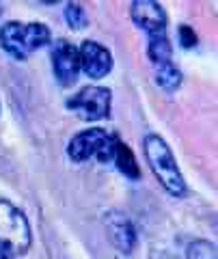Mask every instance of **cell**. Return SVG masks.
Returning <instances> with one entry per match:
<instances>
[{
    "label": "cell",
    "instance_id": "cell-5",
    "mask_svg": "<svg viewBox=\"0 0 218 259\" xmlns=\"http://www.w3.org/2000/svg\"><path fill=\"white\" fill-rule=\"evenodd\" d=\"M110 89L106 87H84L76 95H71L65 106L76 112L82 121H100L110 112Z\"/></svg>",
    "mask_w": 218,
    "mask_h": 259
},
{
    "label": "cell",
    "instance_id": "cell-4",
    "mask_svg": "<svg viewBox=\"0 0 218 259\" xmlns=\"http://www.w3.org/2000/svg\"><path fill=\"white\" fill-rule=\"evenodd\" d=\"M117 136L108 134L106 130L102 127H91L84 130V132L76 134L74 139L67 145V156L74 162H86V160H100L102 164L112 162L115 156V145H117Z\"/></svg>",
    "mask_w": 218,
    "mask_h": 259
},
{
    "label": "cell",
    "instance_id": "cell-9",
    "mask_svg": "<svg viewBox=\"0 0 218 259\" xmlns=\"http://www.w3.org/2000/svg\"><path fill=\"white\" fill-rule=\"evenodd\" d=\"M104 225H106L108 238L121 253H132L136 246V229L132 221L121 212H108L104 216Z\"/></svg>",
    "mask_w": 218,
    "mask_h": 259
},
{
    "label": "cell",
    "instance_id": "cell-2",
    "mask_svg": "<svg viewBox=\"0 0 218 259\" xmlns=\"http://www.w3.org/2000/svg\"><path fill=\"white\" fill-rule=\"evenodd\" d=\"M50 28L41 22H7L0 28V46L18 61H26L35 50L50 44Z\"/></svg>",
    "mask_w": 218,
    "mask_h": 259
},
{
    "label": "cell",
    "instance_id": "cell-10",
    "mask_svg": "<svg viewBox=\"0 0 218 259\" xmlns=\"http://www.w3.org/2000/svg\"><path fill=\"white\" fill-rule=\"evenodd\" d=\"M112 162H115L119 171L123 173L125 177H130V180H139V177H141V168H139V164H136V158H134L132 149L127 147L125 143L117 141V145H115V156H112Z\"/></svg>",
    "mask_w": 218,
    "mask_h": 259
},
{
    "label": "cell",
    "instance_id": "cell-12",
    "mask_svg": "<svg viewBox=\"0 0 218 259\" xmlns=\"http://www.w3.org/2000/svg\"><path fill=\"white\" fill-rule=\"evenodd\" d=\"M65 20H67V24H69L71 28L80 30V28H84L86 24H89V15H86V11L82 9V5L69 3V5L65 7Z\"/></svg>",
    "mask_w": 218,
    "mask_h": 259
},
{
    "label": "cell",
    "instance_id": "cell-8",
    "mask_svg": "<svg viewBox=\"0 0 218 259\" xmlns=\"http://www.w3.org/2000/svg\"><path fill=\"white\" fill-rule=\"evenodd\" d=\"M78 59H80V69L93 80L104 78L112 69L110 52L98 41H82V46L78 48Z\"/></svg>",
    "mask_w": 218,
    "mask_h": 259
},
{
    "label": "cell",
    "instance_id": "cell-14",
    "mask_svg": "<svg viewBox=\"0 0 218 259\" xmlns=\"http://www.w3.org/2000/svg\"><path fill=\"white\" fill-rule=\"evenodd\" d=\"M177 35H180V44H182L184 48H195V46H197V35H195V30H192L190 26H186V24H182V26H180Z\"/></svg>",
    "mask_w": 218,
    "mask_h": 259
},
{
    "label": "cell",
    "instance_id": "cell-3",
    "mask_svg": "<svg viewBox=\"0 0 218 259\" xmlns=\"http://www.w3.org/2000/svg\"><path fill=\"white\" fill-rule=\"evenodd\" d=\"M30 225L20 207L11 201L0 199V246L11 255H24L30 248Z\"/></svg>",
    "mask_w": 218,
    "mask_h": 259
},
{
    "label": "cell",
    "instance_id": "cell-7",
    "mask_svg": "<svg viewBox=\"0 0 218 259\" xmlns=\"http://www.w3.org/2000/svg\"><path fill=\"white\" fill-rule=\"evenodd\" d=\"M132 22L147 32V37L166 35V13L160 3L153 0H134L130 5Z\"/></svg>",
    "mask_w": 218,
    "mask_h": 259
},
{
    "label": "cell",
    "instance_id": "cell-6",
    "mask_svg": "<svg viewBox=\"0 0 218 259\" xmlns=\"http://www.w3.org/2000/svg\"><path fill=\"white\" fill-rule=\"evenodd\" d=\"M52 67H54V76L61 82V87H71L78 80V74H80L78 48L71 46L67 39L54 41V46H52Z\"/></svg>",
    "mask_w": 218,
    "mask_h": 259
},
{
    "label": "cell",
    "instance_id": "cell-1",
    "mask_svg": "<svg viewBox=\"0 0 218 259\" xmlns=\"http://www.w3.org/2000/svg\"><path fill=\"white\" fill-rule=\"evenodd\" d=\"M143 151H145V158H147L153 175L158 177L160 186L175 199L186 197L188 188H186L184 175L180 171V166H177V160L173 156L171 147L166 145L162 136L147 134L143 141Z\"/></svg>",
    "mask_w": 218,
    "mask_h": 259
},
{
    "label": "cell",
    "instance_id": "cell-11",
    "mask_svg": "<svg viewBox=\"0 0 218 259\" xmlns=\"http://www.w3.org/2000/svg\"><path fill=\"white\" fill-rule=\"evenodd\" d=\"M153 76H156V84L162 87L168 93L180 89V84H182V71L177 69L173 63H164V65L153 67Z\"/></svg>",
    "mask_w": 218,
    "mask_h": 259
},
{
    "label": "cell",
    "instance_id": "cell-15",
    "mask_svg": "<svg viewBox=\"0 0 218 259\" xmlns=\"http://www.w3.org/2000/svg\"><path fill=\"white\" fill-rule=\"evenodd\" d=\"M0 259H13V255L9 253V250H5L3 246H0Z\"/></svg>",
    "mask_w": 218,
    "mask_h": 259
},
{
    "label": "cell",
    "instance_id": "cell-13",
    "mask_svg": "<svg viewBox=\"0 0 218 259\" xmlns=\"http://www.w3.org/2000/svg\"><path fill=\"white\" fill-rule=\"evenodd\" d=\"M188 259H216V246L205 240H197L188 246Z\"/></svg>",
    "mask_w": 218,
    "mask_h": 259
}]
</instances>
